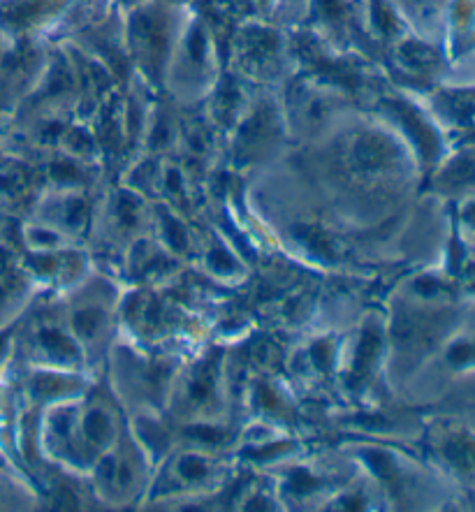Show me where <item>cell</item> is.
Here are the masks:
<instances>
[{"mask_svg":"<svg viewBox=\"0 0 475 512\" xmlns=\"http://www.w3.org/2000/svg\"><path fill=\"white\" fill-rule=\"evenodd\" d=\"M7 262V253L0 251V272H3V265Z\"/></svg>","mask_w":475,"mask_h":512,"instance_id":"5b68a950","label":"cell"},{"mask_svg":"<svg viewBox=\"0 0 475 512\" xmlns=\"http://www.w3.org/2000/svg\"><path fill=\"white\" fill-rule=\"evenodd\" d=\"M100 325V313H93V311H86V313H79L77 316V327L82 334H93L95 327Z\"/></svg>","mask_w":475,"mask_h":512,"instance_id":"7a4b0ae2","label":"cell"},{"mask_svg":"<svg viewBox=\"0 0 475 512\" xmlns=\"http://www.w3.org/2000/svg\"><path fill=\"white\" fill-rule=\"evenodd\" d=\"M86 431H89V436L93 438V441H102L107 434V422L105 418H102L100 413H93L89 420H86Z\"/></svg>","mask_w":475,"mask_h":512,"instance_id":"6da1fadb","label":"cell"},{"mask_svg":"<svg viewBox=\"0 0 475 512\" xmlns=\"http://www.w3.org/2000/svg\"><path fill=\"white\" fill-rule=\"evenodd\" d=\"M42 341H45V346L49 350H54V353H61V350H63V353H70V350H72L70 343L65 341L58 332H45V334H42Z\"/></svg>","mask_w":475,"mask_h":512,"instance_id":"3957f363","label":"cell"},{"mask_svg":"<svg viewBox=\"0 0 475 512\" xmlns=\"http://www.w3.org/2000/svg\"><path fill=\"white\" fill-rule=\"evenodd\" d=\"M181 473H184L186 478H200V475H204V466L200 464V459L188 457L181 462Z\"/></svg>","mask_w":475,"mask_h":512,"instance_id":"277c9868","label":"cell"}]
</instances>
